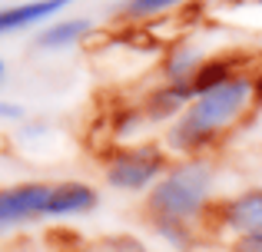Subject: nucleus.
Returning <instances> with one entry per match:
<instances>
[{
  "instance_id": "obj_1",
  "label": "nucleus",
  "mask_w": 262,
  "mask_h": 252,
  "mask_svg": "<svg viewBox=\"0 0 262 252\" xmlns=\"http://www.w3.org/2000/svg\"><path fill=\"white\" fill-rule=\"evenodd\" d=\"M249 93H252L249 80H226V83L212 86V90L203 93V97L196 100V106L179 120V126L173 129V143L176 146H196V143L209 140L219 126H226L243 110Z\"/></svg>"
},
{
  "instance_id": "obj_2",
  "label": "nucleus",
  "mask_w": 262,
  "mask_h": 252,
  "mask_svg": "<svg viewBox=\"0 0 262 252\" xmlns=\"http://www.w3.org/2000/svg\"><path fill=\"white\" fill-rule=\"evenodd\" d=\"M212 176L209 166L203 163H192V166H183L176 173H169L160 186L153 189V209L169 219H179V216H189L203 206L206 189H209Z\"/></svg>"
},
{
  "instance_id": "obj_3",
  "label": "nucleus",
  "mask_w": 262,
  "mask_h": 252,
  "mask_svg": "<svg viewBox=\"0 0 262 252\" xmlns=\"http://www.w3.org/2000/svg\"><path fill=\"white\" fill-rule=\"evenodd\" d=\"M50 196H53V186H40V182L4 189L0 193V229H10L17 222H30V219L47 216Z\"/></svg>"
},
{
  "instance_id": "obj_4",
  "label": "nucleus",
  "mask_w": 262,
  "mask_h": 252,
  "mask_svg": "<svg viewBox=\"0 0 262 252\" xmlns=\"http://www.w3.org/2000/svg\"><path fill=\"white\" fill-rule=\"evenodd\" d=\"M163 169V156L153 149H140V153H126L110 166V182L120 189H140L149 179H156V173Z\"/></svg>"
},
{
  "instance_id": "obj_5",
  "label": "nucleus",
  "mask_w": 262,
  "mask_h": 252,
  "mask_svg": "<svg viewBox=\"0 0 262 252\" xmlns=\"http://www.w3.org/2000/svg\"><path fill=\"white\" fill-rule=\"evenodd\" d=\"M67 4H73V0H33V4H20V7H10V10H0V33L30 27L37 20L50 17V13H60Z\"/></svg>"
},
{
  "instance_id": "obj_6",
  "label": "nucleus",
  "mask_w": 262,
  "mask_h": 252,
  "mask_svg": "<svg viewBox=\"0 0 262 252\" xmlns=\"http://www.w3.org/2000/svg\"><path fill=\"white\" fill-rule=\"evenodd\" d=\"M96 202V193L83 182H60L53 186L50 196V206H47V216H73V213H83Z\"/></svg>"
},
{
  "instance_id": "obj_7",
  "label": "nucleus",
  "mask_w": 262,
  "mask_h": 252,
  "mask_svg": "<svg viewBox=\"0 0 262 252\" xmlns=\"http://www.w3.org/2000/svg\"><path fill=\"white\" fill-rule=\"evenodd\" d=\"M226 222L243 236H262V193H249L229 202Z\"/></svg>"
},
{
  "instance_id": "obj_8",
  "label": "nucleus",
  "mask_w": 262,
  "mask_h": 252,
  "mask_svg": "<svg viewBox=\"0 0 262 252\" xmlns=\"http://www.w3.org/2000/svg\"><path fill=\"white\" fill-rule=\"evenodd\" d=\"M86 30H90V20H83V17L60 20V24H53L50 30L40 33V47H70V43H77Z\"/></svg>"
},
{
  "instance_id": "obj_9",
  "label": "nucleus",
  "mask_w": 262,
  "mask_h": 252,
  "mask_svg": "<svg viewBox=\"0 0 262 252\" xmlns=\"http://www.w3.org/2000/svg\"><path fill=\"white\" fill-rule=\"evenodd\" d=\"M176 0H129L126 4V13H133V17H140V13H160L166 10V7H173Z\"/></svg>"
},
{
  "instance_id": "obj_10",
  "label": "nucleus",
  "mask_w": 262,
  "mask_h": 252,
  "mask_svg": "<svg viewBox=\"0 0 262 252\" xmlns=\"http://www.w3.org/2000/svg\"><path fill=\"white\" fill-rule=\"evenodd\" d=\"M236 252H262V236H243Z\"/></svg>"
},
{
  "instance_id": "obj_11",
  "label": "nucleus",
  "mask_w": 262,
  "mask_h": 252,
  "mask_svg": "<svg viewBox=\"0 0 262 252\" xmlns=\"http://www.w3.org/2000/svg\"><path fill=\"white\" fill-rule=\"evenodd\" d=\"M0 117H20V106H10V103H0Z\"/></svg>"
},
{
  "instance_id": "obj_12",
  "label": "nucleus",
  "mask_w": 262,
  "mask_h": 252,
  "mask_svg": "<svg viewBox=\"0 0 262 252\" xmlns=\"http://www.w3.org/2000/svg\"><path fill=\"white\" fill-rule=\"evenodd\" d=\"M0 80H4V60H0Z\"/></svg>"
}]
</instances>
